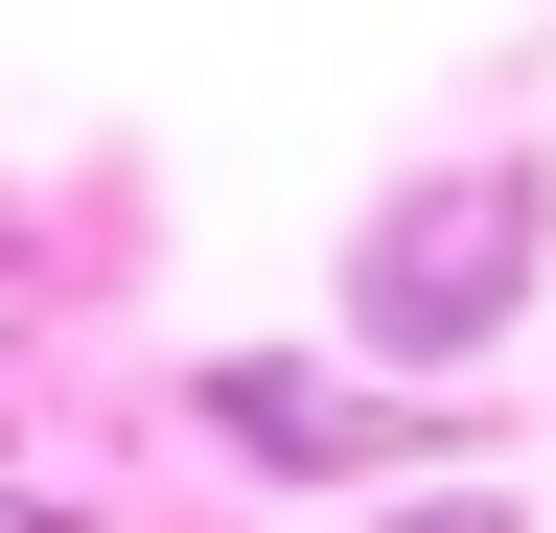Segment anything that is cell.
<instances>
[{"label": "cell", "mask_w": 556, "mask_h": 533, "mask_svg": "<svg viewBox=\"0 0 556 533\" xmlns=\"http://www.w3.org/2000/svg\"><path fill=\"white\" fill-rule=\"evenodd\" d=\"M510 302H533V163H441V186H394V210L348 232V348L464 371Z\"/></svg>", "instance_id": "1"}]
</instances>
